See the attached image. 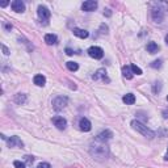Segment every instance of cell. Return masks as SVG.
<instances>
[{
  "label": "cell",
  "instance_id": "6da1fadb",
  "mask_svg": "<svg viewBox=\"0 0 168 168\" xmlns=\"http://www.w3.org/2000/svg\"><path fill=\"white\" fill-rule=\"evenodd\" d=\"M89 152L95 159L104 160L109 156V147L105 145V142H100V141L96 139V142H93L91 145Z\"/></svg>",
  "mask_w": 168,
  "mask_h": 168
},
{
  "label": "cell",
  "instance_id": "7a4b0ae2",
  "mask_svg": "<svg viewBox=\"0 0 168 168\" xmlns=\"http://www.w3.org/2000/svg\"><path fill=\"white\" fill-rule=\"evenodd\" d=\"M132 126H133V129H135L137 132H139L142 135H145V137H147V138H154L155 137V133L152 132L151 129H148L145 123L143 122H141V121H137V120H133L132 121Z\"/></svg>",
  "mask_w": 168,
  "mask_h": 168
},
{
  "label": "cell",
  "instance_id": "3957f363",
  "mask_svg": "<svg viewBox=\"0 0 168 168\" xmlns=\"http://www.w3.org/2000/svg\"><path fill=\"white\" fill-rule=\"evenodd\" d=\"M67 103H68V98L67 97H65V96H57L53 100V108H54V110L59 112V110H62L63 108H66Z\"/></svg>",
  "mask_w": 168,
  "mask_h": 168
},
{
  "label": "cell",
  "instance_id": "277c9868",
  "mask_svg": "<svg viewBox=\"0 0 168 168\" xmlns=\"http://www.w3.org/2000/svg\"><path fill=\"white\" fill-rule=\"evenodd\" d=\"M87 53H88V55L93 59H101L104 57V50L98 46H91L88 50H87Z\"/></svg>",
  "mask_w": 168,
  "mask_h": 168
},
{
  "label": "cell",
  "instance_id": "5b68a950",
  "mask_svg": "<svg viewBox=\"0 0 168 168\" xmlns=\"http://www.w3.org/2000/svg\"><path fill=\"white\" fill-rule=\"evenodd\" d=\"M53 123H54V126H57V129H59V130H65L67 126V121L60 116L53 117Z\"/></svg>",
  "mask_w": 168,
  "mask_h": 168
},
{
  "label": "cell",
  "instance_id": "8992f818",
  "mask_svg": "<svg viewBox=\"0 0 168 168\" xmlns=\"http://www.w3.org/2000/svg\"><path fill=\"white\" fill-rule=\"evenodd\" d=\"M37 13H38V17L41 18L42 21H46L50 18V11H49L46 7H43V5H40L38 9H37Z\"/></svg>",
  "mask_w": 168,
  "mask_h": 168
},
{
  "label": "cell",
  "instance_id": "52a82bcc",
  "mask_svg": "<svg viewBox=\"0 0 168 168\" xmlns=\"http://www.w3.org/2000/svg\"><path fill=\"white\" fill-rule=\"evenodd\" d=\"M151 15H152V20L155 21V22H161L164 20V12L161 11L160 8H154L152 9V12H151Z\"/></svg>",
  "mask_w": 168,
  "mask_h": 168
},
{
  "label": "cell",
  "instance_id": "ba28073f",
  "mask_svg": "<svg viewBox=\"0 0 168 168\" xmlns=\"http://www.w3.org/2000/svg\"><path fill=\"white\" fill-rule=\"evenodd\" d=\"M92 79H93V80H98V79H101L103 82H107V83H109V82H110L109 78H108V75H107V71H105L104 68H100V70H97V71L95 72V75L92 76Z\"/></svg>",
  "mask_w": 168,
  "mask_h": 168
},
{
  "label": "cell",
  "instance_id": "9c48e42d",
  "mask_svg": "<svg viewBox=\"0 0 168 168\" xmlns=\"http://www.w3.org/2000/svg\"><path fill=\"white\" fill-rule=\"evenodd\" d=\"M11 7H12V11L17 12V13H22V12L25 11V4H24L21 0H13Z\"/></svg>",
  "mask_w": 168,
  "mask_h": 168
},
{
  "label": "cell",
  "instance_id": "30bf717a",
  "mask_svg": "<svg viewBox=\"0 0 168 168\" xmlns=\"http://www.w3.org/2000/svg\"><path fill=\"white\" fill-rule=\"evenodd\" d=\"M96 8H97V2H95V0H87V2H84L82 5V9L84 12H92Z\"/></svg>",
  "mask_w": 168,
  "mask_h": 168
},
{
  "label": "cell",
  "instance_id": "8fae6325",
  "mask_svg": "<svg viewBox=\"0 0 168 168\" xmlns=\"http://www.w3.org/2000/svg\"><path fill=\"white\" fill-rule=\"evenodd\" d=\"M7 145H8V147H22L24 143L18 137L13 135V137H11V138L7 139Z\"/></svg>",
  "mask_w": 168,
  "mask_h": 168
},
{
  "label": "cell",
  "instance_id": "7c38bea8",
  "mask_svg": "<svg viewBox=\"0 0 168 168\" xmlns=\"http://www.w3.org/2000/svg\"><path fill=\"white\" fill-rule=\"evenodd\" d=\"M112 137H113V133H112L110 130H104V132H101L96 137V139L100 141V142H107V141H109L112 138Z\"/></svg>",
  "mask_w": 168,
  "mask_h": 168
},
{
  "label": "cell",
  "instance_id": "4fadbf2b",
  "mask_svg": "<svg viewBox=\"0 0 168 168\" xmlns=\"http://www.w3.org/2000/svg\"><path fill=\"white\" fill-rule=\"evenodd\" d=\"M79 127H80L82 132H89L92 125H91L89 120H87V118L83 117V118H80V121H79Z\"/></svg>",
  "mask_w": 168,
  "mask_h": 168
},
{
  "label": "cell",
  "instance_id": "5bb4252c",
  "mask_svg": "<svg viewBox=\"0 0 168 168\" xmlns=\"http://www.w3.org/2000/svg\"><path fill=\"white\" fill-rule=\"evenodd\" d=\"M74 34H75L76 37H79V38H87V37L89 36V33L87 32V30H84V29H80V28H74Z\"/></svg>",
  "mask_w": 168,
  "mask_h": 168
},
{
  "label": "cell",
  "instance_id": "9a60e30c",
  "mask_svg": "<svg viewBox=\"0 0 168 168\" xmlns=\"http://www.w3.org/2000/svg\"><path fill=\"white\" fill-rule=\"evenodd\" d=\"M122 75H123V78H126L127 80H130V79H133V71H132V67L130 66H123L122 67Z\"/></svg>",
  "mask_w": 168,
  "mask_h": 168
},
{
  "label": "cell",
  "instance_id": "2e32d148",
  "mask_svg": "<svg viewBox=\"0 0 168 168\" xmlns=\"http://www.w3.org/2000/svg\"><path fill=\"white\" fill-rule=\"evenodd\" d=\"M122 101L126 105H133L135 103V96L133 95V93H126V95L122 97Z\"/></svg>",
  "mask_w": 168,
  "mask_h": 168
},
{
  "label": "cell",
  "instance_id": "e0dca14e",
  "mask_svg": "<svg viewBox=\"0 0 168 168\" xmlns=\"http://www.w3.org/2000/svg\"><path fill=\"white\" fill-rule=\"evenodd\" d=\"M146 49H147V51L150 53V54H155V53L159 51L160 47L158 46V43H155V42H148L147 46H146Z\"/></svg>",
  "mask_w": 168,
  "mask_h": 168
},
{
  "label": "cell",
  "instance_id": "ac0fdd59",
  "mask_svg": "<svg viewBox=\"0 0 168 168\" xmlns=\"http://www.w3.org/2000/svg\"><path fill=\"white\" fill-rule=\"evenodd\" d=\"M33 82L36 85H38V87H43L46 83V78L43 76V75H36L34 79H33Z\"/></svg>",
  "mask_w": 168,
  "mask_h": 168
},
{
  "label": "cell",
  "instance_id": "d6986e66",
  "mask_svg": "<svg viewBox=\"0 0 168 168\" xmlns=\"http://www.w3.org/2000/svg\"><path fill=\"white\" fill-rule=\"evenodd\" d=\"M57 41H58V38L55 34H46L45 36V42L47 43V45H55Z\"/></svg>",
  "mask_w": 168,
  "mask_h": 168
},
{
  "label": "cell",
  "instance_id": "ffe728a7",
  "mask_svg": "<svg viewBox=\"0 0 168 168\" xmlns=\"http://www.w3.org/2000/svg\"><path fill=\"white\" fill-rule=\"evenodd\" d=\"M15 101L17 103V104H24L26 101V95H24V93H17V95L15 96Z\"/></svg>",
  "mask_w": 168,
  "mask_h": 168
},
{
  "label": "cell",
  "instance_id": "44dd1931",
  "mask_svg": "<svg viewBox=\"0 0 168 168\" xmlns=\"http://www.w3.org/2000/svg\"><path fill=\"white\" fill-rule=\"evenodd\" d=\"M66 66H67V68H68V70H70V71H78L79 70V65L76 63V62H67V63H66Z\"/></svg>",
  "mask_w": 168,
  "mask_h": 168
},
{
  "label": "cell",
  "instance_id": "7402d4cb",
  "mask_svg": "<svg viewBox=\"0 0 168 168\" xmlns=\"http://www.w3.org/2000/svg\"><path fill=\"white\" fill-rule=\"evenodd\" d=\"M160 89H161V84H160V82H155L154 85H152V92H154V93H158Z\"/></svg>",
  "mask_w": 168,
  "mask_h": 168
},
{
  "label": "cell",
  "instance_id": "603a6c76",
  "mask_svg": "<svg viewBox=\"0 0 168 168\" xmlns=\"http://www.w3.org/2000/svg\"><path fill=\"white\" fill-rule=\"evenodd\" d=\"M130 67H132L133 74H137V75H142V70H141V68H139L138 66H137V65H132Z\"/></svg>",
  "mask_w": 168,
  "mask_h": 168
},
{
  "label": "cell",
  "instance_id": "cb8c5ba5",
  "mask_svg": "<svg viewBox=\"0 0 168 168\" xmlns=\"http://www.w3.org/2000/svg\"><path fill=\"white\" fill-rule=\"evenodd\" d=\"M151 67H152V68H160V67H161V59L154 60L152 63H151Z\"/></svg>",
  "mask_w": 168,
  "mask_h": 168
},
{
  "label": "cell",
  "instance_id": "d4e9b609",
  "mask_svg": "<svg viewBox=\"0 0 168 168\" xmlns=\"http://www.w3.org/2000/svg\"><path fill=\"white\" fill-rule=\"evenodd\" d=\"M13 166L16 168H25V163H22V161H20V160H15L13 161Z\"/></svg>",
  "mask_w": 168,
  "mask_h": 168
},
{
  "label": "cell",
  "instance_id": "484cf974",
  "mask_svg": "<svg viewBox=\"0 0 168 168\" xmlns=\"http://www.w3.org/2000/svg\"><path fill=\"white\" fill-rule=\"evenodd\" d=\"M24 159H25V161L28 164H32L33 163V160H34V158L33 156H30V155H25V156H24Z\"/></svg>",
  "mask_w": 168,
  "mask_h": 168
},
{
  "label": "cell",
  "instance_id": "4316f807",
  "mask_svg": "<svg viewBox=\"0 0 168 168\" xmlns=\"http://www.w3.org/2000/svg\"><path fill=\"white\" fill-rule=\"evenodd\" d=\"M37 168H51V166L49 163H40L38 166H37Z\"/></svg>",
  "mask_w": 168,
  "mask_h": 168
},
{
  "label": "cell",
  "instance_id": "83f0119b",
  "mask_svg": "<svg viewBox=\"0 0 168 168\" xmlns=\"http://www.w3.org/2000/svg\"><path fill=\"white\" fill-rule=\"evenodd\" d=\"M2 49H3V53H4V55H9V50L7 49V46L2 45Z\"/></svg>",
  "mask_w": 168,
  "mask_h": 168
},
{
  "label": "cell",
  "instance_id": "f1b7e54d",
  "mask_svg": "<svg viewBox=\"0 0 168 168\" xmlns=\"http://www.w3.org/2000/svg\"><path fill=\"white\" fill-rule=\"evenodd\" d=\"M66 54L67 55H72L74 54V50H72V49H70V47H67L66 49Z\"/></svg>",
  "mask_w": 168,
  "mask_h": 168
},
{
  "label": "cell",
  "instance_id": "f546056e",
  "mask_svg": "<svg viewBox=\"0 0 168 168\" xmlns=\"http://www.w3.org/2000/svg\"><path fill=\"white\" fill-rule=\"evenodd\" d=\"M5 28L9 30V29H12V25H9V24H5Z\"/></svg>",
  "mask_w": 168,
  "mask_h": 168
},
{
  "label": "cell",
  "instance_id": "4dcf8cb0",
  "mask_svg": "<svg viewBox=\"0 0 168 168\" xmlns=\"http://www.w3.org/2000/svg\"><path fill=\"white\" fill-rule=\"evenodd\" d=\"M163 114H164V116H163L164 118H168V112H163Z\"/></svg>",
  "mask_w": 168,
  "mask_h": 168
},
{
  "label": "cell",
  "instance_id": "1f68e13d",
  "mask_svg": "<svg viewBox=\"0 0 168 168\" xmlns=\"http://www.w3.org/2000/svg\"><path fill=\"white\" fill-rule=\"evenodd\" d=\"M164 160L168 161V148H167V154H166V156H164Z\"/></svg>",
  "mask_w": 168,
  "mask_h": 168
},
{
  "label": "cell",
  "instance_id": "d6a6232c",
  "mask_svg": "<svg viewBox=\"0 0 168 168\" xmlns=\"http://www.w3.org/2000/svg\"><path fill=\"white\" fill-rule=\"evenodd\" d=\"M5 5H8V2H4V3H2V7H5Z\"/></svg>",
  "mask_w": 168,
  "mask_h": 168
},
{
  "label": "cell",
  "instance_id": "836d02e7",
  "mask_svg": "<svg viewBox=\"0 0 168 168\" xmlns=\"http://www.w3.org/2000/svg\"><path fill=\"white\" fill-rule=\"evenodd\" d=\"M166 42H167V45H168V34L166 36Z\"/></svg>",
  "mask_w": 168,
  "mask_h": 168
},
{
  "label": "cell",
  "instance_id": "e575fe53",
  "mask_svg": "<svg viewBox=\"0 0 168 168\" xmlns=\"http://www.w3.org/2000/svg\"><path fill=\"white\" fill-rule=\"evenodd\" d=\"M167 100H168V96H167Z\"/></svg>",
  "mask_w": 168,
  "mask_h": 168
}]
</instances>
